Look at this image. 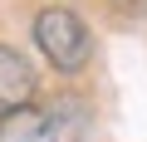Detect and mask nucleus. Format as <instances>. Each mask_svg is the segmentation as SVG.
<instances>
[{"mask_svg": "<svg viewBox=\"0 0 147 142\" xmlns=\"http://www.w3.org/2000/svg\"><path fill=\"white\" fill-rule=\"evenodd\" d=\"M0 142H54V122L39 108H10L0 113Z\"/></svg>", "mask_w": 147, "mask_h": 142, "instance_id": "7ed1b4c3", "label": "nucleus"}, {"mask_svg": "<svg viewBox=\"0 0 147 142\" xmlns=\"http://www.w3.org/2000/svg\"><path fill=\"white\" fill-rule=\"evenodd\" d=\"M34 44L44 49V59L54 69H64V74L84 69L88 54H93V39H88L84 20L74 15V10H59V5H49V10L34 15Z\"/></svg>", "mask_w": 147, "mask_h": 142, "instance_id": "f257e3e1", "label": "nucleus"}, {"mask_svg": "<svg viewBox=\"0 0 147 142\" xmlns=\"http://www.w3.org/2000/svg\"><path fill=\"white\" fill-rule=\"evenodd\" d=\"M34 88H39V79H34L30 59L0 44V113H10V108H25V103L34 98Z\"/></svg>", "mask_w": 147, "mask_h": 142, "instance_id": "f03ea898", "label": "nucleus"}]
</instances>
